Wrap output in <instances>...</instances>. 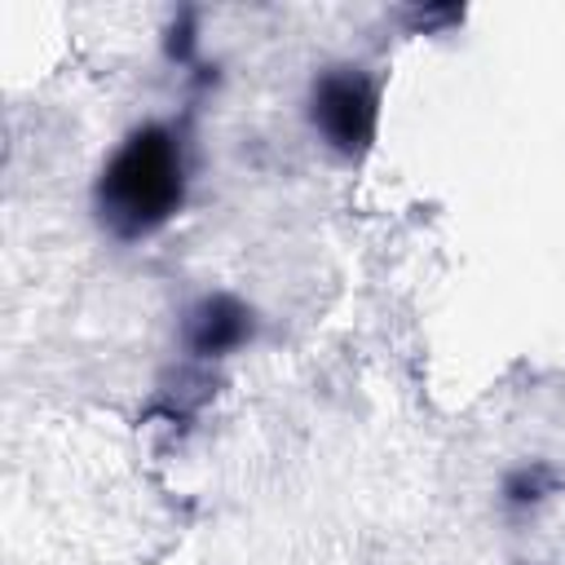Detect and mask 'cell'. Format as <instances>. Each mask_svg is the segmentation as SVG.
<instances>
[{"label":"cell","instance_id":"obj_1","mask_svg":"<svg viewBox=\"0 0 565 565\" xmlns=\"http://www.w3.org/2000/svg\"><path fill=\"white\" fill-rule=\"evenodd\" d=\"M97 216L115 238H146L172 221L185 199V154L163 124H146L119 141L97 177Z\"/></svg>","mask_w":565,"mask_h":565},{"label":"cell","instance_id":"obj_2","mask_svg":"<svg viewBox=\"0 0 565 565\" xmlns=\"http://www.w3.org/2000/svg\"><path fill=\"white\" fill-rule=\"evenodd\" d=\"M380 97L362 66H327L309 88L313 132L344 159H358L375 141Z\"/></svg>","mask_w":565,"mask_h":565},{"label":"cell","instance_id":"obj_3","mask_svg":"<svg viewBox=\"0 0 565 565\" xmlns=\"http://www.w3.org/2000/svg\"><path fill=\"white\" fill-rule=\"evenodd\" d=\"M252 335H256V313L230 291H212L194 300L181 327V340L194 358H230L243 344H252Z\"/></svg>","mask_w":565,"mask_h":565},{"label":"cell","instance_id":"obj_4","mask_svg":"<svg viewBox=\"0 0 565 565\" xmlns=\"http://www.w3.org/2000/svg\"><path fill=\"white\" fill-rule=\"evenodd\" d=\"M552 486H556V472H552V468H543V463H534V468H516V472L503 481V499L516 503V508H525V503H539Z\"/></svg>","mask_w":565,"mask_h":565}]
</instances>
